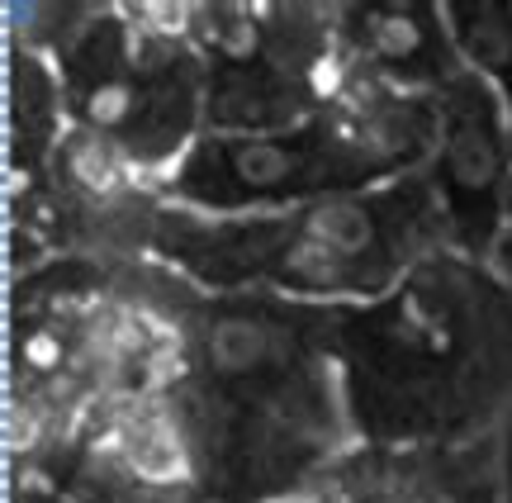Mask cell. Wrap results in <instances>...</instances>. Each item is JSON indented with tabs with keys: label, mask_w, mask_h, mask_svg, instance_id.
Here are the masks:
<instances>
[{
	"label": "cell",
	"mask_w": 512,
	"mask_h": 503,
	"mask_svg": "<svg viewBox=\"0 0 512 503\" xmlns=\"http://www.w3.org/2000/svg\"><path fill=\"white\" fill-rule=\"evenodd\" d=\"M19 356L34 371H57L62 366V337L48 333V328H29V333L19 337Z\"/></svg>",
	"instance_id": "8"
},
{
	"label": "cell",
	"mask_w": 512,
	"mask_h": 503,
	"mask_svg": "<svg viewBox=\"0 0 512 503\" xmlns=\"http://www.w3.org/2000/svg\"><path fill=\"white\" fill-rule=\"evenodd\" d=\"M370 38L384 57H413L422 48V29L403 10H384V15L370 19Z\"/></svg>",
	"instance_id": "5"
},
{
	"label": "cell",
	"mask_w": 512,
	"mask_h": 503,
	"mask_svg": "<svg viewBox=\"0 0 512 503\" xmlns=\"http://www.w3.org/2000/svg\"><path fill=\"white\" fill-rule=\"evenodd\" d=\"M233 167L252 186H275V181H285L294 171V157L280 143H238L233 148Z\"/></svg>",
	"instance_id": "4"
},
{
	"label": "cell",
	"mask_w": 512,
	"mask_h": 503,
	"mask_svg": "<svg viewBox=\"0 0 512 503\" xmlns=\"http://www.w3.org/2000/svg\"><path fill=\"white\" fill-rule=\"evenodd\" d=\"M271 352V337L266 328H256V323H242V318H228L219 323L214 333H209V361H214V371L223 375H242L261 366Z\"/></svg>",
	"instance_id": "2"
},
{
	"label": "cell",
	"mask_w": 512,
	"mask_h": 503,
	"mask_svg": "<svg viewBox=\"0 0 512 503\" xmlns=\"http://www.w3.org/2000/svg\"><path fill=\"white\" fill-rule=\"evenodd\" d=\"M451 171H456L460 186L484 190L498 176V152L489 138H479L475 129H460L456 143H451Z\"/></svg>",
	"instance_id": "3"
},
{
	"label": "cell",
	"mask_w": 512,
	"mask_h": 503,
	"mask_svg": "<svg viewBox=\"0 0 512 503\" xmlns=\"http://www.w3.org/2000/svg\"><path fill=\"white\" fill-rule=\"evenodd\" d=\"M304 233H309L318 247L337 252V257H356V252H366V247L375 243V224H370L356 205H323V209H313L309 219H304Z\"/></svg>",
	"instance_id": "1"
},
{
	"label": "cell",
	"mask_w": 512,
	"mask_h": 503,
	"mask_svg": "<svg viewBox=\"0 0 512 503\" xmlns=\"http://www.w3.org/2000/svg\"><path fill=\"white\" fill-rule=\"evenodd\" d=\"M422 347H427V352H437V356H441V352H451V328L432 318V323L422 328Z\"/></svg>",
	"instance_id": "11"
},
{
	"label": "cell",
	"mask_w": 512,
	"mask_h": 503,
	"mask_svg": "<svg viewBox=\"0 0 512 503\" xmlns=\"http://www.w3.org/2000/svg\"><path fill=\"white\" fill-rule=\"evenodd\" d=\"M465 43H470V57H475L479 67H503L508 62V29L498 24L494 15H479L470 29H465Z\"/></svg>",
	"instance_id": "6"
},
{
	"label": "cell",
	"mask_w": 512,
	"mask_h": 503,
	"mask_svg": "<svg viewBox=\"0 0 512 503\" xmlns=\"http://www.w3.org/2000/svg\"><path fill=\"white\" fill-rule=\"evenodd\" d=\"M290 266H294V271H299L304 280H323V285L342 280V266L332 261L328 247H294V252H290Z\"/></svg>",
	"instance_id": "9"
},
{
	"label": "cell",
	"mask_w": 512,
	"mask_h": 503,
	"mask_svg": "<svg viewBox=\"0 0 512 503\" xmlns=\"http://www.w3.org/2000/svg\"><path fill=\"white\" fill-rule=\"evenodd\" d=\"M133 110V91L119 86V81H105V86H95L91 100H86V114H91L95 129H119Z\"/></svg>",
	"instance_id": "7"
},
{
	"label": "cell",
	"mask_w": 512,
	"mask_h": 503,
	"mask_svg": "<svg viewBox=\"0 0 512 503\" xmlns=\"http://www.w3.org/2000/svg\"><path fill=\"white\" fill-rule=\"evenodd\" d=\"M200 503H228V499H214V494H209V499H200Z\"/></svg>",
	"instance_id": "12"
},
{
	"label": "cell",
	"mask_w": 512,
	"mask_h": 503,
	"mask_svg": "<svg viewBox=\"0 0 512 503\" xmlns=\"http://www.w3.org/2000/svg\"><path fill=\"white\" fill-rule=\"evenodd\" d=\"M219 34H223V48H228V53H233V57H247V53H252V48H256L252 24H223Z\"/></svg>",
	"instance_id": "10"
}]
</instances>
